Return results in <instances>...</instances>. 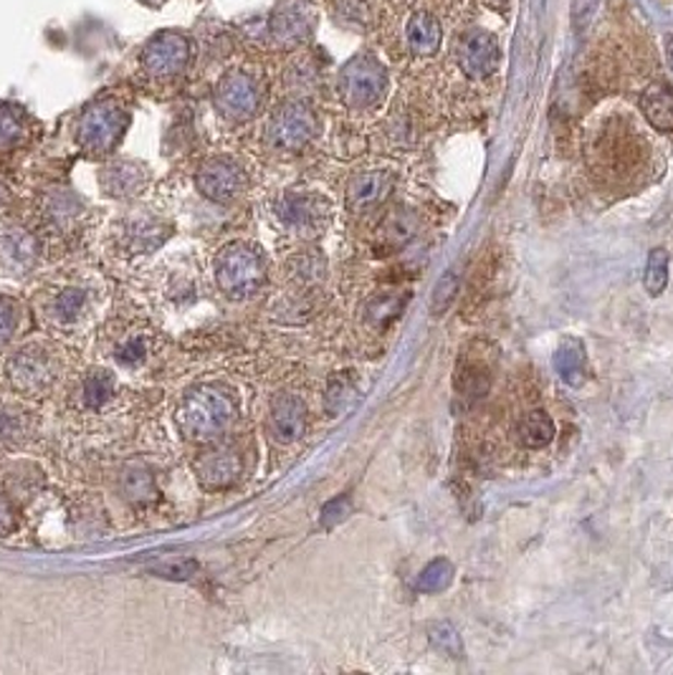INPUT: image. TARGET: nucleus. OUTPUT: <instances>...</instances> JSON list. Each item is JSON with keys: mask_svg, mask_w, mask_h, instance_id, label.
<instances>
[{"mask_svg": "<svg viewBox=\"0 0 673 675\" xmlns=\"http://www.w3.org/2000/svg\"><path fill=\"white\" fill-rule=\"evenodd\" d=\"M13 529H15V512L11 501L0 496V537H5V533H11Z\"/></svg>", "mask_w": 673, "mask_h": 675, "instance_id": "41", "label": "nucleus"}, {"mask_svg": "<svg viewBox=\"0 0 673 675\" xmlns=\"http://www.w3.org/2000/svg\"><path fill=\"white\" fill-rule=\"evenodd\" d=\"M145 355H147V347H145L143 340H127V342H122L120 347H117L114 359L122 367H137V365L145 363Z\"/></svg>", "mask_w": 673, "mask_h": 675, "instance_id": "37", "label": "nucleus"}, {"mask_svg": "<svg viewBox=\"0 0 673 675\" xmlns=\"http://www.w3.org/2000/svg\"><path fill=\"white\" fill-rule=\"evenodd\" d=\"M38 263L36 235L23 225H0V271L11 277H23Z\"/></svg>", "mask_w": 673, "mask_h": 675, "instance_id": "12", "label": "nucleus"}, {"mask_svg": "<svg viewBox=\"0 0 673 675\" xmlns=\"http://www.w3.org/2000/svg\"><path fill=\"white\" fill-rule=\"evenodd\" d=\"M317 13L307 0H279L269 15V41L277 49L294 51L315 36Z\"/></svg>", "mask_w": 673, "mask_h": 675, "instance_id": "9", "label": "nucleus"}, {"mask_svg": "<svg viewBox=\"0 0 673 675\" xmlns=\"http://www.w3.org/2000/svg\"><path fill=\"white\" fill-rule=\"evenodd\" d=\"M304 428H307V405H304V400L292 395V392L273 397L269 413V430L273 441L284 445L296 443Z\"/></svg>", "mask_w": 673, "mask_h": 675, "instance_id": "14", "label": "nucleus"}, {"mask_svg": "<svg viewBox=\"0 0 673 675\" xmlns=\"http://www.w3.org/2000/svg\"><path fill=\"white\" fill-rule=\"evenodd\" d=\"M21 430V415H15V410H0V441H8V438H15Z\"/></svg>", "mask_w": 673, "mask_h": 675, "instance_id": "40", "label": "nucleus"}, {"mask_svg": "<svg viewBox=\"0 0 673 675\" xmlns=\"http://www.w3.org/2000/svg\"><path fill=\"white\" fill-rule=\"evenodd\" d=\"M277 213L281 218V223L294 228V231L315 233L325 225L330 210H327V202L322 198H317V195L292 193L281 198Z\"/></svg>", "mask_w": 673, "mask_h": 675, "instance_id": "15", "label": "nucleus"}, {"mask_svg": "<svg viewBox=\"0 0 673 675\" xmlns=\"http://www.w3.org/2000/svg\"><path fill=\"white\" fill-rule=\"evenodd\" d=\"M319 122L311 107L304 101H286L279 109H273L266 124V143L273 150L281 152H299L317 137Z\"/></svg>", "mask_w": 673, "mask_h": 675, "instance_id": "6", "label": "nucleus"}, {"mask_svg": "<svg viewBox=\"0 0 673 675\" xmlns=\"http://www.w3.org/2000/svg\"><path fill=\"white\" fill-rule=\"evenodd\" d=\"M337 89L347 107L370 109L386 97L388 69L370 53H359L342 66L340 76H337Z\"/></svg>", "mask_w": 673, "mask_h": 675, "instance_id": "5", "label": "nucleus"}, {"mask_svg": "<svg viewBox=\"0 0 673 675\" xmlns=\"http://www.w3.org/2000/svg\"><path fill=\"white\" fill-rule=\"evenodd\" d=\"M337 19L344 26H367L372 13V0H337Z\"/></svg>", "mask_w": 673, "mask_h": 675, "instance_id": "32", "label": "nucleus"}, {"mask_svg": "<svg viewBox=\"0 0 673 675\" xmlns=\"http://www.w3.org/2000/svg\"><path fill=\"white\" fill-rule=\"evenodd\" d=\"M120 491L122 496L132 501V504H152L158 499V486H155V476L139 463H132L122 470L120 476Z\"/></svg>", "mask_w": 673, "mask_h": 675, "instance_id": "21", "label": "nucleus"}, {"mask_svg": "<svg viewBox=\"0 0 673 675\" xmlns=\"http://www.w3.org/2000/svg\"><path fill=\"white\" fill-rule=\"evenodd\" d=\"M147 180H150L147 170L143 168V164H137L132 160H117L99 172L101 191H105L107 195H112V198H122V200L135 198V195L143 193Z\"/></svg>", "mask_w": 673, "mask_h": 675, "instance_id": "17", "label": "nucleus"}, {"mask_svg": "<svg viewBox=\"0 0 673 675\" xmlns=\"http://www.w3.org/2000/svg\"><path fill=\"white\" fill-rule=\"evenodd\" d=\"M405 304V296H395V294H386V296H378L370 304V319L375 321V324H386L388 319H393L401 314Z\"/></svg>", "mask_w": 673, "mask_h": 675, "instance_id": "36", "label": "nucleus"}, {"mask_svg": "<svg viewBox=\"0 0 673 675\" xmlns=\"http://www.w3.org/2000/svg\"><path fill=\"white\" fill-rule=\"evenodd\" d=\"M357 377L352 372H337L330 384H327V395H325V405L327 413L330 415H342L347 407L355 405L357 400Z\"/></svg>", "mask_w": 673, "mask_h": 675, "instance_id": "23", "label": "nucleus"}, {"mask_svg": "<svg viewBox=\"0 0 673 675\" xmlns=\"http://www.w3.org/2000/svg\"><path fill=\"white\" fill-rule=\"evenodd\" d=\"M595 8H598V0H573V23L577 28L588 26Z\"/></svg>", "mask_w": 673, "mask_h": 675, "instance_id": "39", "label": "nucleus"}, {"mask_svg": "<svg viewBox=\"0 0 673 675\" xmlns=\"http://www.w3.org/2000/svg\"><path fill=\"white\" fill-rule=\"evenodd\" d=\"M458 292V277L456 273H443L441 281L436 284V292L433 296H430V311H433V317H441V314L449 309L453 296H456Z\"/></svg>", "mask_w": 673, "mask_h": 675, "instance_id": "34", "label": "nucleus"}, {"mask_svg": "<svg viewBox=\"0 0 673 675\" xmlns=\"http://www.w3.org/2000/svg\"><path fill=\"white\" fill-rule=\"evenodd\" d=\"M499 44L489 30L472 28L458 38L456 61L468 78H487L497 72L499 66Z\"/></svg>", "mask_w": 673, "mask_h": 675, "instance_id": "11", "label": "nucleus"}, {"mask_svg": "<svg viewBox=\"0 0 673 675\" xmlns=\"http://www.w3.org/2000/svg\"><path fill=\"white\" fill-rule=\"evenodd\" d=\"M669 250L666 248H653L651 256H648L646 273H644V284L646 292L651 296H661L669 286Z\"/></svg>", "mask_w": 673, "mask_h": 675, "instance_id": "27", "label": "nucleus"}, {"mask_svg": "<svg viewBox=\"0 0 673 675\" xmlns=\"http://www.w3.org/2000/svg\"><path fill=\"white\" fill-rule=\"evenodd\" d=\"M8 380L23 395H44L59 380V359L38 344L23 347L8 359Z\"/></svg>", "mask_w": 673, "mask_h": 675, "instance_id": "8", "label": "nucleus"}, {"mask_svg": "<svg viewBox=\"0 0 673 675\" xmlns=\"http://www.w3.org/2000/svg\"><path fill=\"white\" fill-rule=\"evenodd\" d=\"M23 132H26V124H23L19 109L0 105V152L13 150L23 139Z\"/></svg>", "mask_w": 673, "mask_h": 675, "instance_id": "29", "label": "nucleus"}, {"mask_svg": "<svg viewBox=\"0 0 673 675\" xmlns=\"http://www.w3.org/2000/svg\"><path fill=\"white\" fill-rule=\"evenodd\" d=\"M21 324V309L19 304L8 296H0V349L13 340L15 329Z\"/></svg>", "mask_w": 673, "mask_h": 675, "instance_id": "35", "label": "nucleus"}, {"mask_svg": "<svg viewBox=\"0 0 673 675\" xmlns=\"http://www.w3.org/2000/svg\"><path fill=\"white\" fill-rule=\"evenodd\" d=\"M86 306V292L82 289H66L57 296V304H53V311L61 321H74Z\"/></svg>", "mask_w": 673, "mask_h": 675, "instance_id": "33", "label": "nucleus"}, {"mask_svg": "<svg viewBox=\"0 0 673 675\" xmlns=\"http://www.w3.org/2000/svg\"><path fill=\"white\" fill-rule=\"evenodd\" d=\"M114 395V375L109 370H94L84 377L82 403L91 410L105 407Z\"/></svg>", "mask_w": 673, "mask_h": 675, "instance_id": "26", "label": "nucleus"}, {"mask_svg": "<svg viewBox=\"0 0 673 675\" xmlns=\"http://www.w3.org/2000/svg\"><path fill=\"white\" fill-rule=\"evenodd\" d=\"M44 213L53 225H72L82 213V200L69 191H51L44 200Z\"/></svg>", "mask_w": 673, "mask_h": 675, "instance_id": "25", "label": "nucleus"}, {"mask_svg": "<svg viewBox=\"0 0 673 675\" xmlns=\"http://www.w3.org/2000/svg\"><path fill=\"white\" fill-rule=\"evenodd\" d=\"M393 191V175L388 170H367L359 172L347 183V208L352 213H365L380 206Z\"/></svg>", "mask_w": 673, "mask_h": 675, "instance_id": "16", "label": "nucleus"}, {"mask_svg": "<svg viewBox=\"0 0 673 675\" xmlns=\"http://www.w3.org/2000/svg\"><path fill=\"white\" fill-rule=\"evenodd\" d=\"M191 38L178 34V30H162L145 44L143 53H139V66H143L145 76L155 78V82H170V78L185 74V69L191 66Z\"/></svg>", "mask_w": 673, "mask_h": 675, "instance_id": "7", "label": "nucleus"}, {"mask_svg": "<svg viewBox=\"0 0 673 675\" xmlns=\"http://www.w3.org/2000/svg\"><path fill=\"white\" fill-rule=\"evenodd\" d=\"M416 218H413L411 213H405V210H397V213H393L388 218L386 223H382L380 228V235L382 241H386V246H405V243L413 241V235H416Z\"/></svg>", "mask_w": 673, "mask_h": 675, "instance_id": "28", "label": "nucleus"}, {"mask_svg": "<svg viewBox=\"0 0 673 675\" xmlns=\"http://www.w3.org/2000/svg\"><path fill=\"white\" fill-rule=\"evenodd\" d=\"M216 284L229 299H248L266 281V263L258 250L246 243H231L213 263Z\"/></svg>", "mask_w": 673, "mask_h": 675, "instance_id": "2", "label": "nucleus"}, {"mask_svg": "<svg viewBox=\"0 0 673 675\" xmlns=\"http://www.w3.org/2000/svg\"><path fill=\"white\" fill-rule=\"evenodd\" d=\"M238 418V400L221 384H198L178 405V426L187 441L210 443L229 433Z\"/></svg>", "mask_w": 673, "mask_h": 675, "instance_id": "1", "label": "nucleus"}, {"mask_svg": "<svg viewBox=\"0 0 673 675\" xmlns=\"http://www.w3.org/2000/svg\"><path fill=\"white\" fill-rule=\"evenodd\" d=\"M666 53H669V64L673 69V36L666 38Z\"/></svg>", "mask_w": 673, "mask_h": 675, "instance_id": "42", "label": "nucleus"}, {"mask_svg": "<svg viewBox=\"0 0 673 675\" xmlns=\"http://www.w3.org/2000/svg\"><path fill=\"white\" fill-rule=\"evenodd\" d=\"M350 508H352V504H350V499H347V496H337V499H332L330 504H327V506L322 508V524H325V526L340 524L342 519H347Z\"/></svg>", "mask_w": 673, "mask_h": 675, "instance_id": "38", "label": "nucleus"}, {"mask_svg": "<svg viewBox=\"0 0 673 675\" xmlns=\"http://www.w3.org/2000/svg\"><path fill=\"white\" fill-rule=\"evenodd\" d=\"M451 579H453V564L445 562V560H436V562H430L426 569H423V575L418 577L416 587L420 592L433 594V592H443L445 587L451 585Z\"/></svg>", "mask_w": 673, "mask_h": 675, "instance_id": "30", "label": "nucleus"}, {"mask_svg": "<svg viewBox=\"0 0 673 675\" xmlns=\"http://www.w3.org/2000/svg\"><path fill=\"white\" fill-rule=\"evenodd\" d=\"M3 195H5V191H3V185H0V200H3Z\"/></svg>", "mask_w": 673, "mask_h": 675, "instance_id": "44", "label": "nucleus"}, {"mask_svg": "<svg viewBox=\"0 0 673 675\" xmlns=\"http://www.w3.org/2000/svg\"><path fill=\"white\" fill-rule=\"evenodd\" d=\"M130 127V112L117 99H99L84 109L76 124V143L89 155H109Z\"/></svg>", "mask_w": 673, "mask_h": 675, "instance_id": "3", "label": "nucleus"}, {"mask_svg": "<svg viewBox=\"0 0 673 675\" xmlns=\"http://www.w3.org/2000/svg\"><path fill=\"white\" fill-rule=\"evenodd\" d=\"M246 170L236 160H231V157H213L195 175V187L213 202H229L238 198L246 191Z\"/></svg>", "mask_w": 673, "mask_h": 675, "instance_id": "10", "label": "nucleus"}, {"mask_svg": "<svg viewBox=\"0 0 673 675\" xmlns=\"http://www.w3.org/2000/svg\"><path fill=\"white\" fill-rule=\"evenodd\" d=\"M143 3H147V5H162V3H168V0H143Z\"/></svg>", "mask_w": 673, "mask_h": 675, "instance_id": "43", "label": "nucleus"}, {"mask_svg": "<svg viewBox=\"0 0 673 675\" xmlns=\"http://www.w3.org/2000/svg\"><path fill=\"white\" fill-rule=\"evenodd\" d=\"M554 367L567 384H580L585 380V347L577 340H567L558 347Z\"/></svg>", "mask_w": 673, "mask_h": 675, "instance_id": "24", "label": "nucleus"}, {"mask_svg": "<svg viewBox=\"0 0 673 675\" xmlns=\"http://www.w3.org/2000/svg\"><path fill=\"white\" fill-rule=\"evenodd\" d=\"M170 225L160 223L158 218H132V221L124 225V246L135 254H150L162 243L168 241Z\"/></svg>", "mask_w": 673, "mask_h": 675, "instance_id": "19", "label": "nucleus"}, {"mask_svg": "<svg viewBox=\"0 0 673 675\" xmlns=\"http://www.w3.org/2000/svg\"><path fill=\"white\" fill-rule=\"evenodd\" d=\"M516 435H519V443L524 449L531 451L544 449V445H550L554 438V422L544 410H531L519 420Z\"/></svg>", "mask_w": 673, "mask_h": 675, "instance_id": "22", "label": "nucleus"}, {"mask_svg": "<svg viewBox=\"0 0 673 675\" xmlns=\"http://www.w3.org/2000/svg\"><path fill=\"white\" fill-rule=\"evenodd\" d=\"M244 474V458L236 449L231 445H221V449H210L200 453V458L195 461V476L203 489L208 491H221L233 486Z\"/></svg>", "mask_w": 673, "mask_h": 675, "instance_id": "13", "label": "nucleus"}, {"mask_svg": "<svg viewBox=\"0 0 673 675\" xmlns=\"http://www.w3.org/2000/svg\"><path fill=\"white\" fill-rule=\"evenodd\" d=\"M405 41L418 57H433L441 46V23L428 11L413 13L408 26H405Z\"/></svg>", "mask_w": 673, "mask_h": 675, "instance_id": "20", "label": "nucleus"}, {"mask_svg": "<svg viewBox=\"0 0 673 675\" xmlns=\"http://www.w3.org/2000/svg\"><path fill=\"white\" fill-rule=\"evenodd\" d=\"M428 638L430 642H433L436 650H441L443 655H453V658H461L464 655V646H461V638L456 633V627L449 625V623H436L433 627L428 630Z\"/></svg>", "mask_w": 673, "mask_h": 675, "instance_id": "31", "label": "nucleus"}, {"mask_svg": "<svg viewBox=\"0 0 673 675\" xmlns=\"http://www.w3.org/2000/svg\"><path fill=\"white\" fill-rule=\"evenodd\" d=\"M213 105L229 124L252 122L264 107V84L246 69H231L216 84Z\"/></svg>", "mask_w": 673, "mask_h": 675, "instance_id": "4", "label": "nucleus"}, {"mask_svg": "<svg viewBox=\"0 0 673 675\" xmlns=\"http://www.w3.org/2000/svg\"><path fill=\"white\" fill-rule=\"evenodd\" d=\"M640 112L659 132L673 130V89L666 82L648 84L640 94Z\"/></svg>", "mask_w": 673, "mask_h": 675, "instance_id": "18", "label": "nucleus"}]
</instances>
